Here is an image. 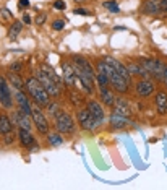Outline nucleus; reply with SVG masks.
Listing matches in <instances>:
<instances>
[{"instance_id":"39448f33","label":"nucleus","mask_w":167,"mask_h":190,"mask_svg":"<svg viewBox=\"0 0 167 190\" xmlns=\"http://www.w3.org/2000/svg\"><path fill=\"white\" fill-rule=\"evenodd\" d=\"M143 65L145 68L149 72V75L154 78V80H159V81H165L167 78V65L162 60H157V59H143Z\"/></svg>"},{"instance_id":"c756f323","label":"nucleus","mask_w":167,"mask_h":190,"mask_svg":"<svg viewBox=\"0 0 167 190\" xmlns=\"http://www.w3.org/2000/svg\"><path fill=\"white\" fill-rule=\"evenodd\" d=\"M13 141H15V130H11L10 133L3 135V143H5V145H11Z\"/></svg>"},{"instance_id":"6e6552de","label":"nucleus","mask_w":167,"mask_h":190,"mask_svg":"<svg viewBox=\"0 0 167 190\" xmlns=\"http://www.w3.org/2000/svg\"><path fill=\"white\" fill-rule=\"evenodd\" d=\"M76 119H78V125L81 127L83 130L89 132V133H93V132L97 130V127H99V124L96 122V119L93 117V114H91L88 109H80L78 114H76Z\"/></svg>"},{"instance_id":"473e14b6","label":"nucleus","mask_w":167,"mask_h":190,"mask_svg":"<svg viewBox=\"0 0 167 190\" xmlns=\"http://www.w3.org/2000/svg\"><path fill=\"white\" fill-rule=\"evenodd\" d=\"M73 13L75 15H83V16H88V15H93L89 10H86V8H75L73 10Z\"/></svg>"},{"instance_id":"2eb2a0df","label":"nucleus","mask_w":167,"mask_h":190,"mask_svg":"<svg viewBox=\"0 0 167 190\" xmlns=\"http://www.w3.org/2000/svg\"><path fill=\"white\" fill-rule=\"evenodd\" d=\"M13 124L18 127V129H28V130H33V120H31V116H26V114L20 112L18 109L15 111L13 114Z\"/></svg>"},{"instance_id":"f257e3e1","label":"nucleus","mask_w":167,"mask_h":190,"mask_svg":"<svg viewBox=\"0 0 167 190\" xmlns=\"http://www.w3.org/2000/svg\"><path fill=\"white\" fill-rule=\"evenodd\" d=\"M25 88L28 91V94L31 96V99L41 107H45L50 102V94L45 91V88L36 77H28L25 81Z\"/></svg>"},{"instance_id":"ea45409f","label":"nucleus","mask_w":167,"mask_h":190,"mask_svg":"<svg viewBox=\"0 0 167 190\" xmlns=\"http://www.w3.org/2000/svg\"><path fill=\"white\" fill-rule=\"evenodd\" d=\"M164 85H165V86H167V78H165V81H164Z\"/></svg>"},{"instance_id":"bb28decb","label":"nucleus","mask_w":167,"mask_h":190,"mask_svg":"<svg viewBox=\"0 0 167 190\" xmlns=\"http://www.w3.org/2000/svg\"><path fill=\"white\" fill-rule=\"evenodd\" d=\"M104 8H107L111 13H118L120 8H118V5L114 2V0H109V2H104Z\"/></svg>"},{"instance_id":"aec40b11","label":"nucleus","mask_w":167,"mask_h":190,"mask_svg":"<svg viewBox=\"0 0 167 190\" xmlns=\"http://www.w3.org/2000/svg\"><path fill=\"white\" fill-rule=\"evenodd\" d=\"M154 104L159 116H167V93L165 91H157L154 97Z\"/></svg>"},{"instance_id":"e433bc0d","label":"nucleus","mask_w":167,"mask_h":190,"mask_svg":"<svg viewBox=\"0 0 167 190\" xmlns=\"http://www.w3.org/2000/svg\"><path fill=\"white\" fill-rule=\"evenodd\" d=\"M10 70H11V72H18V73H20V70H21V63H13V65L10 67Z\"/></svg>"},{"instance_id":"cd10ccee","label":"nucleus","mask_w":167,"mask_h":190,"mask_svg":"<svg viewBox=\"0 0 167 190\" xmlns=\"http://www.w3.org/2000/svg\"><path fill=\"white\" fill-rule=\"evenodd\" d=\"M70 101H72V104H73V106H80V104L83 102V97L80 96L78 93L72 91V93H70Z\"/></svg>"},{"instance_id":"9b49d317","label":"nucleus","mask_w":167,"mask_h":190,"mask_svg":"<svg viewBox=\"0 0 167 190\" xmlns=\"http://www.w3.org/2000/svg\"><path fill=\"white\" fill-rule=\"evenodd\" d=\"M15 106H16V109H18L20 112L26 114V116H31L33 104H31L28 94L23 93V89H16V93H15Z\"/></svg>"},{"instance_id":"7ed1b4c3","label":"nucleus","mask_w":167,"mask_h":190,"mask_svg":"<svg viewBox=\"0 0 167 190\" xmlns=\"http://www.w3.org/2000/svg\"><path fill=\"white\" fill-rule=\"evenodd\" d=\"M54 125H55L57 132H60L62 135H73L75 130H76V124H75L73 117L62 107L54 116Z\"/></svg>"},{"instance_id":"72a5a7b5","label":"nucleus","mask_w":167,"mask_h":190,"mask_svg":"<svg viewBox=\"0 0 167 190\" xmlns=\"http://www.w3.org/2000/svg\"><path fill=\"white\" fill-rule=\"evenodd\" d=\"M45 20H47V15H45V13L37 15V16H36V25H39V26H41V25H44V23H45Z\"/></svg>"},{"instance_id":"4be33fe9","label":"nucleus","mask_w":167,"mask_h":190,"mask_svg":"<svg viewBox=\"0 0 167 190\" xmlns=\"http://www.w3.org/2000/svg\"><path fill=\"white\" fill-rule=\"evenodd\" d=\"M15 124H13V120H11L10 117H8V114H5V112H2L0 114V135H7V133H10L11 130H15Z\"/></svg>"},{"instance_id":"c9c22d12","label":"nucleus","mask_w":167,"mask_h":190,"mask_svg":"<svg viewBox=\"0 0 167 190\" xmlns=\"http://www.w3.org/2000/svg\"><path fill=\"white\" fill-rule=\"evenodd\" d=\"M21 21L25 23V25H31V21H33V20H31V16L28 15V13H25V15H23V20H21Z\"/></svg>"},{"instance_id":"4c0bfd02","label":"nucleus","mask_w":167,"mask_h":190,"mask_svg":"<svg viewBox=\"0 0 167 190\" xmlns=\"http://www.w3.org/2000/svg\"><path fill=\"white\" fill-rule=\"evenodd\" d=\"M18 5H20V8H26V7H29V0H20Z\"/></svg>"},{"instance_id":"1a4fd4ad","label":"nucleus","mask_w":167,"mask_h":190,"mask_svg":"<svg viewBox=\"0 0 167 190\" xmlns=\"http://www.w3.org/2000/svg\"><path fill=\"white\" fill-rule=\"evenodd\" d=\"M86 109L93 114V117L96 119V122L99 125H104L106 122V111H104V104H101L99 101L96 99H89L86 102Z\"/></svg>"},{"instance_id":"a878e982","label":"nucleus","mask_w":167,"mask_h":190,"mask_svg":"<svg viewBox=\"0 0 167 190\" xmlns=\"http://www.w3.org/2000/svg\"><path fill=\"white\" fill-rule=\"evenodd\" d=\"M41 68H42V70H44L45 73H49V77H52V78L55 80V83H57V85H59L60 88H62V85H63V78H60L59 75L55 73V70H54L52 67H50V65H47V63H42V65H41Z\"/></svg>"},{"instance_id":"dca6fc26","label":"nucleus","mask_w":167,"mask_h":190,"mask_svg":"<svg viewBox=\"0 0 167 190\" xmlns=\"http://www.w3.org/2000/svg\"><path fill=\"white\" fill-rule=\"evenodd\" d=\"M18 140L23 148H31L36 145V138H34L33 132L28 129H18Z\"/></svg>"},{"instance_id":"f03ea898","label":"nucleus","mask_w":167,"mask_h":190,"mask_svg":"<svg viewBox=\"0 0 167 190\" xmlns=\"http://www.w3.org/2000/svg\"><path fill=\"white\" fill-rule=\"evenodd\" d=\"M102 62H104V70H106L107 78H109V86H112L117 93H126L128 88H130V83L126 81L117 70H115V67L112 65V63H109L104 59H102Z\"/></svg>"},{"instance_id":"f704fd0d","label":"nucleus","mask_w":167,"mask_h":190,"mask_svg":"<svg viewBox=\"0 0 167 190\" xmlns=\"http://www.w3.org/2000/svg\"><path fill=\"white\" fill-rule=\"evenodd\" d=\"M54 8L55 10H65V2H63V0H55V2H54Z\"/></svg>"},{"instance_id":"2f4dec72","label":"nucleus","mask_w":167,"mask_h":190,"mask_svg":"<svg viewBox=\"0 0 167 190\" xmlns=\"http://www.w3.org/2000/svg\"><path fill=\"white\" fill-rule=\"evenodd\" d=\"M0 15H2L5 20H10V21L13 20V15H11V11H10L8 8H5V7H3V8H0Z\"/></svg>"},{"instance_id":"423d86ee","label":"nucleus","mask_w":167,"mask_h":190,"mask_svg":"<svg viewBox=\"0 0 167 190\" xmlns=\"http://www.w3.org/2000/svg\"><path fill=\"white\" fill-rule=\"evenodd\" d=\"M34 77H36L39 81H41V85L45 88V91L50 94V97H59L62 94V88L59 85L55 83V80L52 77H49V73H45L41 67L36 70V73H34Z\"/></svg>"},{"instance_id":"4468645a","label":"nucleus","mask_w":167,"mask_h":190,"mask_svg":"<svg viewBox=\"0 0 167 190\" xmlns=\"http://www.w3.org/2000/svg\"><path fill=\"white\" fill-rule=\"evenodd\" d=\"M140 11L149 16L159 15V13H162V3H161V0H143Z\"/></svg>"},{"instance_id":"c85d7f7f","label":"nucleus","mask_w":167,"mask_h":190,"mask_svg":"<svg viewBox=\"0 0 167 190\" xmlns=\"http://www.w3.org/2000/svg\"><path fill=\"white\" fill-rule=\"evenodd\" d=\"M45 107H47V111H49V114H50V116H55V114H57V111H59V109H60V106L59 104H57V102H52V101H50L49 102V104L47 106H45Z\"/></svg>"},{"instance_id":"0eeeda50","label":"nucleus","mask_w":167,"mask_h":190,"mask_svg":"<svg viewBox=\"0 0 167 190\" xmlns=\"http://www.w3.org/2000/svg\"><path fill=\"white\" fill-rule=\"evenodd\" d=\"M0 106L3 109H13L15 106V97L11 96V88H10V83L8 80L0 75Z\"/></svg>"},{"instance_id":"58836bf2","label":"nucleus","mask_w":167,"mask_h":190,"mask_svg":"<svg viewBox=\"0 0 167 190\" xmlns=\"http://www.w3.org/2000/svg\"><path fill=\"white\" fill-rule=\"evenodd\" d=\"M162 3V13H167V0H161Z\"/></svg>"},{"instance_id":"20e7f679","label":"nucleus","mask_w":167,"mask_h":190,"mask_svg":"<svg viewBox=\"0 0 167 190\" xmlns=\"http://www.w3.org/2000/svg\"><path fill=\"white\" fill-rule=\"evenodd\" d=\"M31 120L34 124V129L37 130V133H41V135H47L49 133L50 124H49L47 117H45L42 107L39 104H36V102H34L33 107H31Z\"/></svg>"},{"instance_id":"ddd939ff","label":"nucleus","mask_w":167,"mask_h":190,"mask_svg":"<svg viewBox=\"0 0 167 190\" xmlns=\"http://www.w3.org/2000/svg\"><path fill=\"white\" fill-rule=\"evenodd\" d=\"M109 125H111L112 129H126V127H130V125H135V122L130 117L112 111V114L109 116Z\"/></svg>"},{"instance_id":"b1692460","label":"nucleus","mask_w":167,"mask_h":190,"mask_svg":"<svg viewBox=\"0 0 167 190\" xmlns=\"http://www.w3.org/2000/svg\"><path fill=\"white\" fill-rule=\"evenodd\" d=\"M47 145L49 146H60L63 145V137L60 132H49L47 133Z\"/></svg>"},{"instance_id":"a211bd4d","label":"nucleus","mask_w":167,"mask_h":190,"mask_svg":"<svg viewBox=\"0 0 167 190\" xmlns=\"http://www.w3.org/2000/svg\"><path fill=\"white\" fill-rule=\"evenodd\" d=\"M99 96H101V101L106 107H114L115 104V93L109 88V86H99Z\"/></svg>"},{"instance_id":"f8f14e48","label":"nucleus","mask_w":167,"mask_h":190,"mask_svg":"<svg viewBox=\"0 0 167 190\" xmlns=\"http://www.w3.org/2000/svg\"><path fill=\"white\" fill-rule=\"evenodd\" d=\"M62 78H63V83L67 86H70L73 89L76 86V77H75V70H73V65L72 62L68 60H62Z\"/></svg>"},{"instance_id":"9d476101","label":"nucleus","mask_w":167,"mask_h":190,"mask_svg":"<svg viewBox=\"0 0 167 190\" xmlns=\"http://www.w3.org/2000/svg\"><path fill=\"white\" fill-rule=\"evenodd\" d=\"M154 89H156V85H154V81H153V80H149V78H140L135 83V93L140 97L151 96L154 93Z\"/></svg>"},{"instance_id":"393cba45","label":"nucleus","mask_w":167,"mask_h":190,"mask_svg":"<svg viewBox=\"0 0 167 190\" xmlns=\"http://www.w3.org/2000/svg\"><path fill=\"white\" fill-rule=\"evenodd\" d=\"M23 30V21H11V25H10V30H8V38L11 39V41H15L16 38L20 36V33Z\"/></svg>"},{"instance_id":"5701e85b","label":"nucleus","mask_w":167,"mask_h":190,"mask_svg":"<svg viewBox=\"0 0 167 190\" xmlns=\"http://www.w3.org/2000/svg\"><path fill=\"white\" fill-rule=\"evenodd\" d=\"M5 78L8 80V83L11 88H16V89H23L25 88V81H23V78H21V75L18 72H8L7 75H5Z\"/></svg>"},{"instance_id":"7c9ffc66","label":"nucleus","mask_w":167,"mask_h":190,"mask_svg":"<svg viewBox=\"0 0 167 190\" xmlns=\"http://www.w3.org/2000/svg\"><path fill=\"white\" fill-rule=\"evenodd\" d=\"M65 20H55L54 23H52V28H54V30L55 31H62L63 30V28H65Z\"/></svg>"},{"instance_id":"412c9836","label":"nucleus","mask_w":167,"mask_h":190,"mask_svg":"<svg viewBox=\"0 0 167 190\" xmlns=\"http://www.w3.org/2000/svg\"><path fill=\"white\" fill-rule=\"evenodd\" d=\"M112 111L122 114V116H126V117H130L131 114H133L131 106L128 104V101H126V99H123V97H117V99H115V104L112 107Z\"/></svg>"},{"instance_id":"f3484780","label":"nucleus","mask_w":167,"mask_h":190,"mask_svg":"<svg viewBox=\"0 0 167 190\" xmlns=\"http://www.w3.org/2000/svg\"><path fill=\"white\" fill-rule=\"evenodd\" d=\"M104 60H107L109 63H112V65L115 67V70H117V72L126 80V81L131 85V73H130L128 67H126L125 63H122V62L117 60V59H114V57H104Z\"/></svg>"},{"instance_id":"6ab92c4d","label":"nucleus","mask_w":167,"mask_h":190,"mask_svg":"<svg viewBox=\"0 0 167 190\" xmlns=\"http://www.w3.org/2000/svg\"><path fill=\"white\" fill-rule=\"evenodd\" d=\"M126 67H128L130 73L135 75V77H140V78H149V77H151L149 72L145 68V65H143L141 60H138V62H128V63H126Z\"/></svg>"}]
</instances>
